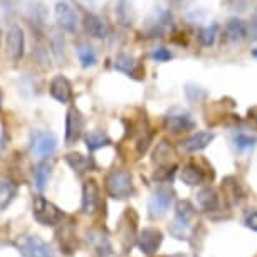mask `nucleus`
<instances>
[{"label": "nucleus", "mask_w": 257, "mask_h": 257, "mask_svg": "<svg viewBox=\"0 0 257 257\" xmlns=\"http://www.w3.org/2000/svg\"><path fill=\"white\" fill-rule=\"evenodd\" d=\"M14 245L26 257H54V249L37 235H21L14 240Z\"/></svg>", "instance_id": "3"}, {"label": "nucleus", "mask_w": 257, "mask_h": 257, "mask_svg": "<svg viewBox=\"0 0 257 257\" xmlns=\"http://www.w3.org/2000/svg\"><path fill=\"white\" fill-rule=\"evenodd\" d=\"M88 242H89V245L103 257H108L113 254V245H111V242L108 237H106V234H103L101 230H96V229L88 230Z\"/></svg>", "instance_id": "19"}, {"label": "nucleus", "mask_w": 257, "mask_h": 257, "mask_svg": "<svg viewBox=\"0 0 257 257\" xmlns=\"http://www.w3.org/2000/svg\"><path fill=\"white\" fill-rule=\"evenodd\" d=\"M6 52L12 61H21L26 52V36L19 26L9 29L6 36Z\"/></svg>", "instance_id": "9"}, {"label": "nucleus", "mask_w": 257, "mask_h": 257, "mask_svg": "<svg viewBox=\"0 0 257 257\" xmlns=\"http://www.w3.org/2000/svg\"><path fill=\"white\" fill-rule=\"evenodd\" d=\"M114 67L121 72H124V74L132 76V77H137V67H138V62L135 61L133 56L130 54H124V52H121V54L116 56L114 59Z\"/></svg>", "instance_id": "25"}, {"label": "nucleus", "mask_w": 257, "mask_h": 257, "mask_svg": "<svg viewBox=\"0 0 257 257\" xmlns=\"http://www.w3.org/2000/svg\"><path fill=\"white\" fill-rule=\"evenodd\" d=\"M4 148H6V138H4L2 133H0V153L4 152Z\"/></svg>", "instance_id": "39"}, {"label": "nucleus", "mask_w": 257, "mask_h": 257, "mask_svg": "<svg viewBox=\"0 0 257 257\" xmlns=\"http://www.w3.org/2000/svg\"><path fill=\"white\" fill-rule=\"evenodd\" d=\"M101 202V195H99V187L96 180H86L84 185H82V202H81V208L84 213H93L96 208H98Z\"/></svg>", "instance_id": "13"}, {"label": "nucleus", "mask_w": 257, "mask_h": 257, "mask_svg": "<svg viewBox=\"0 0 257 257\" xmlns=\"http://www.w3.org/2000/svg\"><path fill=\"white\" fill-rule=\"evenodd\" d=\"M49 93L51 96L54 98L57 103H69L72 99V86L67 77L64 76H56L54 79L51 81V86H49Z\"/></svg>", "instance_id": "15"}, {"label": "nucleus", "mask_w": 257, "mask_h": 257, "mask_svg": "<svg viewBox=\"0 0 257 257\" xmlns=\"http://www.w3.org/2000/svg\"><path fill=\"white\" fill-rule=\"evenodd\" d=\"M84 130V118L76 108H71L66 114V145H74L81 138Z\"/></svg>", "instance_id": "12"}, {"label": "nucleus", "mask_w": 257, "mask_h": 257, "mask_svg": "<svg viewBox=\"0 0 257 257\" xmlns=\"http://www.w3.org/2000/svg\"><path fill=\"white\" fill-rule=\"evenodd\" d=\"M66 163L74 170L77 175H82L86 172H91L94 168V162L91 157H84L81 153H67L66 155Z\"/></svg>", "instance_id": "22"}, {"label": "nucleus", "mask_w": 257, "mask_h": 257, "mask_svg": "<svg viewBox=\"0 0 257 257\" xmlns=\"http://www.w3.org/2000/svg\"><path fill=\"white\" fill-rule=\"evenodd\" d=\"M247 34H249L250 41H257V11L254 12V16L250 17V22H249V29H247Z\"/></svg>", "instance_id": "36"}, {"label": "nucleus", "mask_w": 257, "mask_h": 257, "mask_svg": "<svg viewBox=\"0 0 257 257\" xmlns=\"http://www.w3.org/2000/svg\"><path fill=\"white\" fill-rule=\"evenodd\" d=\"M52 167L49 162H41L34 170V178H36V187L39 192H44L47 187V182H49Z\"/></svg>", "instance_id": "27"}, {"label": "nucleus", "mask_w": 257, "mask_h": 257, "mask_svg": "<svg viewBox=\"0 0 257 257\" xmlns=\"http://www.w3.org/2000/svg\"><path fill=\"white\" fill-rule=\"evenodd\" d=\"M106 192L114 200H126L133 195V178L126 170H113L106 175Z\"/></svg>", "instance_id": "1"}, {"label": "nucleus", "mask_w": 257, "mask_h": 257, "mask_svg": "<svg viewBox=\"0 0 257 257\" xmlns=\"http://www.w3.org/2000/svg\"><path fill=\"white\" fill-rule=\"evenodd\" d=\"M168 257H187V255H183V254H173V255H168Z\"/></svg>", "instance_id": "41"}, {"label": "nucleus", "mask_w": 257, "mask_h": 257, "mask_svg": "<svg viewBox=\"0 0 257 257\" xmlns=\"http://www.w3.org/2000/svg\"><path fill=\"white\" fill-rule=\"evenodd\" d=\"M257 143V138L255 137H250L247 133H237L234 135V145L239 152H247V150H252L255 147Z\"/></svg>", "instance_id": "32"}, {"label": "nucleus", "mask_w": 257, "mask_h": 257, "mask_svg": "<svg viewBox=\"0 0 257 257\" xmlns=\"http://www.w3.org/2000/svg\"><path fill=\"white\" fill-rule=\"evenodd\" d=\"M173 202V190L168 187H158L157 190L152 193L148 200V210L150 215L153 217H163L168 212L170 205Z\"/></svg>", "instance_id": "8"}, {"label": "nucleus", "mask_w": 257, "mask_h": 257, "mask_svg": "<svg viewBox=\"0 0 257 257\" xmlns=\"http://www.w3.org/2000/svg\"><path fill=\"white\" fill-rule=\"evenodd\" d=\"M249 118L257 124V106H252V108H249Z\"/></svg>", "instance_id": "38"}, {"label": "nucleus", "mask_w": 257, "mask_h": 257, "mask_svg": "<svg viewBox=\"0 0 257 257\" xmlns=\"http://www.w3.org/2000/svg\"><path fill=\"white\" fill-rule=\"evenodd\" d=\"M180 180L188 187L202 185L207 180V173L200 168V165L195 162H188L180 170Z\"/></svg>", "instance_id": "17"}, {"label": "nucleus", "mask_w": 257, "mask_h": 257, "mask_svg": "<svg viewBox=\"0 0 257 257\" xmlns=\"http://www.w3.org/2000/svg\"><path fill=\"white\" fill-rule=\"evenodd\" d=\"M193 217H195V207L188 200L177 202L175 207V220L172 224V234L177 239H185L187 230L190 229Z\"/></svg>", "instance_id": "5"}, {"label": "nucleus", "mask_w": 257, "mask_h": 257, "mask_svg": "<svg viewBox=\"0 0 257 257\" xmlns=\"http://www.w3.org/2000/svg\"><path fill=\"white\" fill-rule=\"evenodd\" d=\"M244 224H245V227H249L250 230H255L257 232V210L255 212H250L249 215L245 217Z\"/></svg>", "instance_id": "37"}, {"label": "nucleus", "mask_w": 257, "mask_h": 257, "mask_svg": "<svg viewBox=\"0 0 257 257\" xmlns=\"http://www.w3.org/2000/svg\"><path fill=\"white\" fill-rule=\"evenodd\" d=\"M137 240H138L140 250H142L143 254L153 255L155 252L160 249V245H162L163 234L158 229H153V227H147V229H143L142 232H140V235H138Z\"/></svg>", "instance_id": "11"}, {"label": "nucleus", "mask_w": 257, "mask_h": 257, "mask_svg": "<svg viewBox=\"0 0 257 257\" xmlns=\"http://www.w3.org/2000/svg\"><path fill=\"white\" fill-rule=\"evenodd\" d=\"M59 245L61 249L66 252V254H71V252L76 250L77 247V242H76V235H74V230H72V225H67L62 229V232H59Z\"/></svg>", "instance_id": "31"}, {"label": "nucleus", "mask_w": 257, "mask_h": 257, "mask_svg": "<svg viewBox=\"0 0 257 257\" xmlns=\"http://www.w3.org/2000/svg\"><path fill=\"white\" fill-rule=\"evenodd\" d=\"M84 142H86V147H88L89 152H96V150H99L103 147H108V145L111 143V140L106 133L94 130V132H89L88 135H86Z\"/></svg>", "instance_id": "29"}, {"label": "nucleus", "mask_w": 257, "mask_h": 257, "mask_svg": "<svg viewBox=\"0 0 257 257\" xmlns=\"http://www.w3.org/2000/svg\"><path fill=\"white\" fill-rule=\"evenodd\" d=\"M84 4H94V0H82Z\"/></svg>", "instance_id": "42"}, {"label": "nucleus", "mask_w": 257, "mask_h": 257, "mask_svg": "<svg viewBox=\"0 0 257 257\" xmlns=\"http://www.w3.org/2000/svg\"><path fill=\"white\" fill-rule=\"evenodd\" d=\"M252 56H254V57H257V49H254V51H252Z\"/></svg>", "instance_id": "43"}, {"label": "nucleus", "mask_w": 257, "mask_h": 257, "mask_svg": "<svg viewBox=\"0 0 257 257\" xmlns=\"http://www.w3.org/2000/svg\"><path fill=\"white\" fill-rule=\"evenodd\" d=\"M32 215L37 224H41L44 227H56L64 219V212H62L56 203L49 202L42 195L34 198Z\"/></svg>", "instance_id": "2"}, {"label": "nucleus", "mask_w": 257, "mask_h": 257, "mask_svg": "<svg viewBox=\"0 0 257 257\" xmlns=\"http://www.w3.org/2000/svg\"><path fill=\"white\" fill-rule=\"evenodd\" d=\"M197 203L203 212H212L219 208V193L215 188L205 187L197 193Z\"/></svg>", "instance_id": "21"}, {"label": "nucleus", "mask_w": 257, "mask_h": 257, "mask_svg": "<svg viewBox=\"0 0 257 257\" xmlns=\"http://www.w3.org/2000/svg\"><path fill=\"white\" fill-rule=\"evenodd\" d=\"M0 41H2V29H0Z\"/></svg>", "instance_id": "44"}, {"label": "nucleus", "mask_w": 257, "mask_h": 257, "mask_svg": "<svg viewBox=\"0 0 257 257\" xmlns=\"http://www.w3.org/2000/svg\"><path fill=\"white\" fill-rule=\"evenodd\" d=\"M27 16H29V19H31L32 22L42 26V24L47 21L46 4L41 2V0H31V2L27 4Z\"/></svg>", "instance_id": "24"}, {"label": "nucleus", "mask_w": 257, "mask_h": 257, "mask_svg": "<svg viewBox=\"0 0 257 257\" xmlns=\"http://www.w3.org/2000/svg\"><path fill=\"white\" fill-rule=\"evenodd\" d=\"M54 16L56 22L59 24V27L64 29L66 32H76L77 31V16L74 12V9L69 2L66 0H59L56 4L54 9Z\"/></svg>", "instance_id": "10"}, {"label": "nucleus", "mask_w": 257, "mask_h": 257, "mask_svg": "<svg viewBox=\"0 0 257 257\" xmlns=\"http://www.w3.org/2000/svg\"><path fill=\"white\" fill-rule=\"evenodd\" d=\"M163 126L170 133H183V132H188V130L195 128V121H193L190 113L175 108L170 111V113H167V116H165V119H163Z\"/></svg>", "instance_id": "7"}, {"label": "nucleus", "mask_w": 257, "mask_h": 257, "mask_svg": "<svg viewBox=\"0 0 257 257\" xmlns=\"http://www.w3.org/2000/svg\"><path fill=\"white\" fill-rule=\"evenodd\" d=\"M2 101H4V94H2V91H0V108H2Z\"/></svg>", "instance_id": "40"}, {"label": "nucleus", "mask_w": 257, "mask_h": 257, "mask_svg": "<svg viewBox=\"0 0 257 257\" xmlns=\"http://www.w3.org/2000/svg\"><path fill=\"white\" fill-rule=\"evenodd\" d=\"M17 183L9 177H0V212L6 210L17 195Z\"/></svg>", "instance_id": "20"}, {"label": "nucleus", "mask_w": 257, "mask_h": 257, "mask_svg": "<svg viewBox=\"0 0 257 257\" xmlns=\"http://www.w3.org/2000/svg\"><path fill=\"white\" fill-rule=\"evenodd\" d=\"M31 153L37 158H46L56 152L57 137L52 132L46 130H36L31 133V143H29Z\"/></svg>", "instance_id": "4"}, {"label": "nucleus", "mask_w": 257, "mask_h": 257, "mask_svg": "<svg viewBox=\"0 0 257 257\" xmlns=\"http://www.w3.org/2000/svg\"><path fill=\"white\" fill-rule=\"evenodd\" d=\"M225 36L230 42H239L247 37V27L240 19H230L225 26Z\"/></svg>", "instance_id": "23"}, {"label": "nucleus", "mask_w": 257, "mask_h": 257, "mask_svg": "<svg viewBox=\"0 0 257 257\" xmlns=\"http://www.w3.org/2000/svg\"><path fill=\"white\" fill-rule=\"evenodd\" d=\"M114 14H116V19H118V22L121 26H130L135 19L132 2H130V0H118L114 6Z\"/></svg>", "instance_id": "26"}, {"label": "nucleus", "mask_w": 257, "mask_h": 257, "mask_svg": "<svg viewBox=\"0 0 257 257\" xmlns=\"http://www.w3.org/2000/svg\"><path fill=\"white\" fill-rule=\"evenodd\" d=\"M172 57H173V54L167 49V47H157V49L152 51V59L153 61L165 62V61H170Z\"/></svg>", "instance_id": "34"}, {"label": "nucleus", "mask_w": 257, "mask_h": 257, "mask_svg": "<svg viewBox=\"0 0 257 257\" xmlns=\"http://www.w3.org/2000/svg\"><path fill=\"white\" fill-rule=\"evenodd\" d=\"M212 142H213L212 132H198V133L190 135V137L183 138L180 142V148L185 153H197V152H200V150L207 148Z\"/></svg>", "instance_id": "14"}, {"label": "nucleus", "mask_w": 257, "mask_h": 257, "mask_svg": "<svg viewBox=\"0 0 257 257\" xmlns=\"http://www.w3.org/2000/svg\"><path fill=\"white\" fill-rule=\"evenodd\" d=\"M82 26H84L86 34L94 39H106L109 36L108 26H106V22L98 16V14H93V12L86 14L84 21H82Z\"/></svg>", "instance_id": "16"}, {"label": "nucleus", "mask_w": 257, "mask_h": 257, "mask_svg": "<svg viewBox=\"0 0 257 257\" xmlns=\"http://www.w3.org/2000/svg\"><path fill=\"white\" fill-rule=\"evenodd\" d=\"M61 51L64 52V39L56 34V36L52 37V52L56 54V57H61Z\"/></svg>", "instance_id": "35"}, {"label": "nucleus", "mask_w": 257, "mask_h": 257, "mask_svg": "<svg viewBox=\"0 0 257 257\" xmlns=\"http://www.w3.org/2000/svg\"><path fill=\"white\" fill-rule=\"evenodd\" d=\"M137 222H138V217H137V213L133 212V208H126L124 215L121 217L119 225H118L119 240H121V245H123L124 252H128L132 249L135 240L138 239L137 237Z\"/></svg>", "instance_id": "6"}, {"label": "nucleus", "mask_w": 257, "mask_h": 257, "mask_svg": "<svg viewBox=\"0 0 257 257\" xmlns=\"http://www.w3.org/2000/svg\"><path fill=\"white\" fill-rule=\"evenodd\" d=\"M76 52H77V57H79V62L82 67H93L96 62H98V56H96L94 49L89 44H86V42L77 44Z\"/></svg>", "instance_id": "28"}, {"label": "nucleus", "mask_w": 257, "mask_h": 257, "mask_svg": "<svg viewBox=\"0 0 257 257\" xmlns=\"http://www.w3.org/2000/svg\"><path fill=\"white\" fill-rule=\"evenodd\" d=\"M217 31H219V27H217V24H212V26L208 27H203L200 34H198V39H200V44L205 46V47H210L215 44V39H217Z\"/></svg>", "instance_id": "33"}, {"label": "nucleus", "mask_w": 257, "mask_h": 257, "mask_svg": "<svg viewBox=\"0 0 257 257\" xmlns=\"http://www.w3.org/2000/svg\"><path fill=\"white\" fill-rule=\"evenodd\" d=\"M153 162L158 165L160 168L175 167V150L168 142H160L157 145V150L153 153Z\"/></svg>", "instance_id": "18"}, {"label": "nucleus", "mask_w": 257, "mask_h": 257, "mask_svg": "<svg viewBox=\"0 0 257 257\" xmlns=\"http://www.w3.org/2000/svg\"><path fill=\"white\" fill-rule=\"evenodd\" d=\"M222 190H224V195L227 198L229 203H239L240 198H242V192H240V187H239V182L235 178H225L224 180V185H222Z\"/></svg>", "instance_id": "30"}]
</instances>
